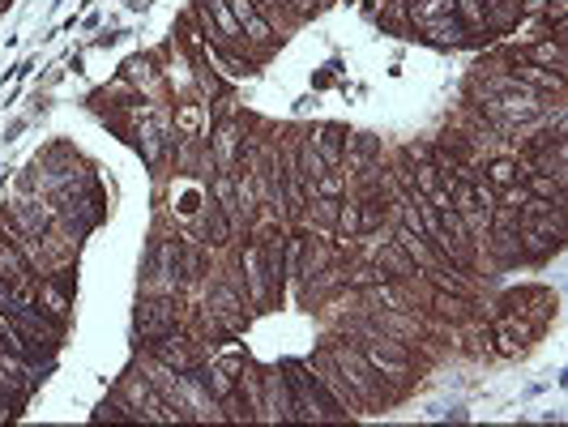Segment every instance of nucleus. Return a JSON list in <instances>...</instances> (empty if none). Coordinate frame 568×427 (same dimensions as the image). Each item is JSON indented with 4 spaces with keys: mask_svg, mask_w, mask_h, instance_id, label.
Instances as JSON below:
<instances>
[{
    "mask_svg": "<svg viewBox=\"0 0 568 427\" xmlns=\"http://www.w3.org/2000/svg\"><path fill=\"white\" fill-rule=\"evenodd\" d=\"M308 367L316 372V381L325 385V394L334 397L343 410H347V419H355V415H364V402H359V394L347 385V376H343V367H338V360H334V351H329V342H320L313 355H308Z\"/></svg>",
    "mask_w": 568,
    "mask_h": 427,
    "instance_id": "8",
    "label": "nucleus"
},
{
    "mask_svg": "<svg viewBox=\"0 0 568 427\" xmlns=\"http://www.w3.org/2000/svg\"><path fill=\"white\" fill-rule=\"evenodd\" d=\"M313 198H329V201H343L350 198V180L343 167H329L320 180H313Z\"/></svg>",
    "mask_w": 568,
    "mask_h": 427,
    "instance_id": "23",
    "label": "nucleus"
},
{
    "mask_svg": "<svg viewBox=\"0 0 568 427\" xmlns=\"http://www.w3.org/2000/svg\"><path fill=\"white\" fill-rule=\"evenodd\" d=\"M146 355L162 367H171L176 376H192L197 367H201V342L192 338L189 329H171V333H162L155 342H146Z\"/></svg>",
    "mask_w": 568,
    "mask_h": 427,
    "instance_id": "7",
    "label": "nucleus"
},
{
    "mask_svg": "<svg viewBox=\"0 0 568 427\" xmlns=\"http://www.w3.org/2000/svg\"><path fill=\"white\" fill-rule=\"evenodd\" d=\"M423 312H428L432 321L462 325V321H471L474 312H478V299H474V296H457V291H436V287H432V296H428V303H423Z\"/></svg>",
    "mask_w": 568,
    "mask_h": 427,
    "instance_id": "17",
    "label": "nucleus"
},
{
    "mask_svg": "<svg viewBox=\"0 0 568 427\" xmlns=\"http://www.w3.org/2000/svg\"><path fill=\"white\" fill-rule=\"evenodd\" d=\"M508 56H513V61H526V65H538V68H556V73H565L568 77V43L565 39L543 34V39L526 43V47H508Z\"/></svg>",
    "mask_w": 568,
    "mask_h": 427,
    "instance_id": "15",
    "label": "nucleus"
},
{
    "mask_svg": "<svg viewBox=\"0 0 568 427\" xmlns=\"http://www.w3.org/2000/svg\"><path fill=\"white\" fill-rule=\"evenodd\" d=\"M483 180H487L492 189H505V184H517V180H522V159H508V154H501V159H492V163H487V171H483Z\"/></svg>",
    "mask_w": 568,
    "mask_h": 427,
    "instance_id": "24",
    "label": "nucleus"
},
{
    "mask_svg": "<svg viewBox=\"0 0 568 427\" xmlns=\"http://www.w3.org/2000/svg\"><path fill=\"white\" fill-rule=\"evenodd\" d=\"M501 312L526 317V321H535L538 329H547V321L556 317V296H551L547 287H522V291H513V296L505 299Z\"/></svg>",
    "mask_w": 568,
    "mask_h": 427,
    "instance_id": "12",
    "label": "nucleus"
},
{
    "mask_svg": "<svg viewBox=\"0 0 568 427\" xmlns=\"http://www.w3.org/2000/svg\"><path fill=\"white\" fill-rule=\"evenodd\" d=\"M176 120H180V129L189 132V137H197V107H180V116H176Z\"/></svg>",
    "mask_w": 568,
    "mask_h": 427,
    "instance_id": "27",
    "label": "nucleus"
},
{
    "mask_svg": "<svg viewBox=\"0 0 568 427\" xmlns=\"http://www.w3.org/2000/svg\"><path fill=\"white\" fill-rule=\"evenodd\" d=\"M95 419L98 424H141V415L128 406V397L120 394V389H112V394L98 402Z\"/></svg>",
    "mask_w": 568,
    "mask_h": 427,
    "instance_id": "21",
    "label": "nucleus"
},
{
    "mask_svg": "<svg viewBox=\"0 0 568 427\" xmlns=\"http://www.w3.org/2000/svg\"><path fill=\"white\" fill-rule=\"evenodd\" d=\"M201 308H206L214 321H222L231 333H240V329L249 325V308H253V303H249V296H244V287H240L235 269H227V274H219V278L206 287Z\"/></svg>",
    "mask_w": 568,
    "mask_h": 427,
    "instance_id": "5",
    "label": "nucleus"
},
{
    "mask_svg": "<svg viewBox=\"0 0 568 427\" xmlns=\"http://www.w3.org/2000/svg\"><path fill=\"white\" fill-rule=\"evenodd\" d=\"M329 351H334V360H338V367H343V376H347V385L359 394V402H364V410H377V406H393L398 402V394L380 381L377 372H372V363H368V355L359 351V342H350V338H329Z\"/></svg>",
    "mask_w": 568,
    "mask_h": 427,
    "instance_id": "3",
    "label": "nucleus"
},
{
    "mask_svg": "<svg viewBox=\"0 0 568 427\" xmlns=\"http://www.w3.org/2000/svg\"><path fill=\"white\" fill-rule=\"evenodd\" d=\"M4 9H9V0H0V13H4Z\"/></svg>",
    "mask_w": 568,
    "mask_h": 427,
    "instance_id": "28",
    "label": "nucleus"
},
{
    "mask_svg": "<svg viewBox=\"0 0 568 427\" xmlns=\"http://www.w3.org/2000/svg\"><path fill=\"white\" fill-rule=\"evenodd\" d=\"M261 419H265V424H295L291 381H286L283 363L261 367Z\"/></svg>",
    "mask_w": 568,
    "mask_h": 427,
    "instance_id": "10",
    "label": "nucleus"
},
{
    "mask_svg": "<svg viewBox=\"0 0 568 427\" xmlns=\"http://www.w3.org/2000/svg\"><path fill=\"white\" fill-rule=\"evenodd\" d=\"M283 372L291 381V406H295V424H343L347 410L325 394V385L316 381V372L304 360H283Z\"/></svg>",
    "mask_w": 568,
    "mask_h": 427,
    "instance_id": "2",
    "label": "nucleus"
},
{
    "mask_svg": "<svg viewBox=\"0 0 568 427\" xmlns=\"http://www.w3.org/2000/svg\"><path fill=\"white\" fill-rule=\"evenodd\" d=\"M197 239H201L206 248H231V244H235V227H231V218H227V210H222L219 201H210V205L201 210V218H197Z\"/></svg>",
    "mask_w": 568,
    "mask_h": 427,
    "instance_id": "18",
    "label": "nucleus"
},
{
    "mask_svg": "<svg viewBox=\"0 0 568 427\" xmlns=\"http://www.w3.org/2000/svg\"><path fill=\"white\" fill-rule=\"evenodd\" d=\"M411 175H414V198H432V193L449 189V184H444V175L432 163H414Z\"/></svg>",
    "mask_w": 568,
    "mask_h": 427,
    "instance_id": "26",
    "label": "nucleus"
},
{
    "mask_svg": "<svg viewBox=\"0 0 568 427\" xmlns=\"http://www.w3.org/2000/svg\"><path fill=\"white\" fill-rule=\"evenodd\" d=\"M547 329H538L535 321H526V317H513V312H501V321L492 329V342H496V351L501 355H517V351H526L530 342H538Z\"/></svg>",
    "mask_w": 568,
    "mask_h": 427,
    "instance_id": "13",
    "label": "nucleus"
},
{
    "mask_svg": "<svg viewBox=\"0 0 568 427\" xmlns=\"http://www.w3.org/2000/svg\"><path fill=\"white\" fill-rule=\"evenodd\" d=\"M206 269H210L206 244H201V239H185V287H197V282L206 278Z\"/></svg>",
    "mask_w": 568,
    "mask_h": 427,
    "instance_id": "25",
    "label": "nucleus"
},
{
    "mask_svg": "<svg viewBox=\"0 0 568 427\" xmlns=\"http://www.w3.org/2000/svg\"><path fill=\"white\" fill-rule=\"evenodd\" d=\"M240 141H244V116H235V120H219L214 132H210V154H214V167L227 171V175H235V167H240Z\"/></svg>",
    "mask_w": 568,
    "mask_h": 427,
    "instance_id": "11",
    "label": "nucleus"
},
{
    "mask_svg": "<svg viewBox=\"0 0 568 427\" xmlns=\"http://www.w3.org/2000/svg\"><path fill=\"white\" fill-rule=\"evenodd\" d=\"M359 351L368 355L372 372H377L380 381H385L398 397L407 394L414 381L428 372V360H419V355H414V346L398 342V338H389V333H377V338L359 342Z\"/></svg>",
    "mask_w": 568,
    "mask_h": 427,
    "instance_id": "1",
    "label": "nucleus"
},
{
    "mask_svg": "<svg viewBox=\"0 0 568 427\" xmlns=\"http://www.w3.org/2000/svg\"><path fill=\"white\" fill-rule=\"evenodd\" d=\"M34 265L31 257L9 239V235H0V282L4 287H13V291H27L31 296V287H34Z\"/></svg>",
    "mask_w": 568,
    "mask_h": 427,
    "instance_id": "14",
    "label": "nucleus"
},
{
    "mask_svg": "<svg viewBox=\"0 0 568 427\" xmlns=\"http://www.w3.org/2000/svg\"><path fill=\"white\" fill-rule=\"evenodd\" d=\"M347 137H350L347 125H308L304 129V141L325 159V167H343V159H347Z\"/></svg>",
    "mask_w": 568,
    "mask_h": 427,
    "instance_id": "16",
    "label": "nucleus"
},
{
    "mask_svg": "<svg viewBox=\"0 0 568 427\" xmlns=\"http://www.w3.org/2000/svg\"><path fill=\"white\" fill-rule=\"evenodd\" d=\"M522 184H526V193L538 201L568 198V184H560L556 175H543V171H526V167H522Z\"/></svg>",
    "mask_w": 568,
    "mask_h": 427,
    "instance_id": "22",
    "label": "nucleus"
},
{
    "mask_svg": "<svg viewBox=\"0 0 568 427\" xmlns=\"http://www.w3.org/2000/svg\"><path fill=\"white\" fill-rule=\"evenodd\" d=\"M372 261H377L389 278H414V274H423V269L407 257V248H402L398 239H380L377 248H372Z\"/></svg>",
    "mask_w": 568,
    "mask_h": 427,
    "instance_id": "19",
    "label": "nucleus"
},
{
    "mask_svg": "<svg viewBox=\"0 0 568 427\" xmlns=\"http://www.w3.org/2000/svg\"><path fill=\"white\" fill-rule=\"evenodd\" d=\"M380 154H385V141L372 137V132H350L347 137V159H343V171H359V167L377 163Z\"/></svg>",
    "mask_w": 568,
    "mask_h": 427,
    "instance_id": "20",
    "label": "nucleus"
},
{
    "mask_svg": "<svg viewBox=\"0 0 568 427\" xmlns=\"http://www.w3.org/2000/svg\"><path fill=\"white\" fill-rule=\"evenodd\" d=\"M568 210H517V239H522V261H547L551 253L565 248Z\"/></svg>",
    "mask_w": 568,
    "mask_h": 427,
    "instance_id": "4",
    "label": "nucleus"
},
{
    "mask_svg": "<svg viewBox=\"0 0 568 427\" xmlns=\"http://www.w3.org/2000/svg\"><path fill=\"white\" fill-rule=\"evenodd\" d=\"M185 325V312H180V296H141L137 299V312H133V329H137V342H155L162 333Z\"/></svg>",
    "mask_w": 568,
    "mask_h": 427,
    "instance_id": "6",
    "label": "nucleus"
},
{
    "mask_svg": "<svg viewBox=\"0 0 568 427\" xmlns=\"http://www.w3.org/2000/svg\"><path fill=\"white\" fill-rule=\"evenodd\" d=\"M31 303L34 308H43L52 321L69 325V317H73V274L61 269V274H43V278H34Z\"/></svg>",
    "mask_w": 568,
    "mask_h": 427,
    "instance_id": "9",
    "label": "nucleus"
}]
</instances>
